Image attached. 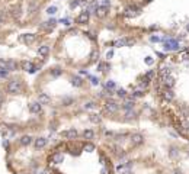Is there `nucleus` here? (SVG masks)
<instances>
[{"mask_svg": "<svg viewBox=\"0 0 189 174\" xmlns=\"http://www.w3.org/2000/svg\"><path fill=\"white\" fill-rule=\"evenodd\" d=\"M7 93H10V94H19V93L22 92V89H23V86H22V81L19 80H12L7 83Z\"/></svg>", "mask_w": 189, "mask_h": 174, "instance_id": "f257e3e1", "label": "nucleus"}, {"mask_svg": "<svg viewBox=\"0 0 189 174\" xmlns=\"http://www.w3.org/2000/svg\"><path fill=\"white\" fill-rule=\"evenodd\" d=\"M177 49H179L177 39H173V38L164 39V51H177Z\"/></svg>", "mask_w": 189, "mask_h": 174, "instance_id": "f03ea898", "label": "nucleus"}, {"mask_svg": "<svg viewBox=\"0 0 189 174\" xmlns=\"http://www.w3.org/2000/svg\"><path fill=\"white\" fill-rule=\"evenodd\" d=\"M20 67H22V70L28 71L29 74H34V73H36V71H38V67H36L34 63H31V61H22Z\"/></svg>", "mask_w": 189, "mask_h": 174, "instance_id": "7ed1b4c3", "label": "nucleus"}, {"mask_svg": "<svg viewBox=\"0 0 189 174\" xmlns=\"http://www.w3.org/2000/svg\"><path fill=\"white\" fill-rule=\"evenodd\" d=\"M89 17H90V12H89L87 9H84V10L76 17V22L79 23V25H86V23L89 22Z\"/></svg>", "mask_w": 189, "mask_h": 174, "instance_id": "20e7f679", "label": "nucleus"}, {"mask_svg": "<svg viewBox=\"0 0 189 174\" xmlns=\"http://www.w3.org/2000/svg\"><path fill=\"white\" fill-rule=\"evenodd\" d=\"M105 109H106L109 113H115V112H118L119 104L116 103L115 100H112V99H108L106 103H105Z\"/></svg>", "mask_w": 189, "mask_h": 174, "instance_id": "39448f33", "label": "nucleus"}, {"mask_svg": "<svg viewBox=\"0 0 189 174\" xmlns=\"http://www.w3.org/2000/svg\"><path fill=\"white\" fill-rule=\"evenodd\" d=\"M140 12H141L140 7L130 6V7H127V9L124 10V16L125 17H134V16H137V15H140Z\"/></svg>", "mask_w": 189, "mask_h": 174, "instance_id": "423d86ee", "label": "nucleus"}, {"mask_svg": "<svg viewBox=\"0 0 189 174\" xmlns=\"http://www.w3.org/2000/svg\"><path fill=\"white\" fill-rule=\"evenodd\" d=\"M161 83L166 89H172L175 86V78L172 77L170 74H166V75H161Z\"/></svg>", "mask_w": 189, "mask_h": 174, "instance_id": "0eeeda50", "label": "nucleus"}, {"mask_svg": "<svg viewBox=\"0 0 189 174\" xmlns=\"http://www.w3.org/2000/svg\"><path fill=\"white\" fill-rule=\"evenodd\" d=\"M77 131L74 129V128H71V129H67V131H64V132L61 133V136L63 138H65V139H68V141H73V139H76L77 138Z\"/></svg>", "mask_w": 189, "mask_h": 174, "instance_id": "6e6552de", "label": "nucleus"}, {"mask_svg": "<svg viewBox=\"0 0 189 174\" xmlns=\"http://www.w3.org/2000/svg\"><path fill=\"white\" fill-rule=\"evenodd\" d=\"M130 139H131L132 147H138V145H141L144 142V136H143L141 133H132Z\"/></svg>", "mask_w": 189, "mask_h": 174, "instance_id": "1a4fd4ad", "label": "nucleus"}, {"mask_svg": "<svg viewBox=\"0 0 189 174\" xmlns=\"http://www.w3.org/2000/svg\"><path fill=\"white\" fill-rule=\"evenodd\" d=\"M19 39L22 41L23 44L29 45V44H32V42L36 39V35H34V34H23V35H20V38H19Z\"/></svg>", "mask_w": 189, "mask_h": 174, "instance_id": "9d476101", "label": "nucleus"}, {"mask_svg": "<svg viewBox=\"0 0 189 174\" xmlns=\"http://www.w3.org/2000/svg\"><path fill=\"white\" fill-rule=\"evenodd\" d=\"M55 26H57V20H55V19H50V20H47V22H44L41 25V28L44 29V31H48V32L53 31Z\"/></svg>", "mask_w": 189, "mask_h": 174, "instance_id": "9b49d317", "label": "nucleus"}, {"mask_svg": "<svg viewBox=\"0 0 189 174\" xmlns=\"http://www.w3.org/2000/svg\"><path fill=\"white\" fill-rule=\"evenodd\" d=\"M41 109H42V104L39 103V102H32V103H29V112L31 113H34V115L41 113Z\"/></svg>", "mask_w": 189, "mask_h": 174, "instance_id": "f8f14e48", "label": "nucleus"}, {"mask_svg": "<svg viewBox=\"0 0 189 174\" xmlns=\"http://www.w3.org/2000/svg\"><path fill=\"white\" fill-rule=\"evenodd\" d=\"M50 160H51V162H54V164H61V162L64 161V155H63V152H54Z\"/></svg>", "mask_w": 189, "mask_h": 174, "instance_id": "ddd939ff", "label": "nucleus"}, {"mask_svg": "<svg viewBox=\"0 0 189 174\" xmlns=\"http://www.w3.org/2000/svg\"><path fill=\"white\" fill-rule=\"evenodd\" d=\"M108 10H109V7H103V6H98V9L94 10V15L98 17H105L108 15Z\"/></svg>", "mask_w": 189, "mask_h": 174, "instance_id": "4468645a", "label": "nucleus"}, {"mask_svg": "<svg viewBox=\"0 0 189 174\" xmlns=\"http://www.w3.org/2000/svg\"><path fill=\"white\" fill-rule=\"evenodd\" d=\"M134 104H135V100H134V97L125 99V102L122 103V109L130 110V109H132V107H134Z\"/></svg>", "mask_w": 189, "mask_h": 174, "instance_id": "2eb2a0df", "label": "nucleus"}, {"mask_svg": "<svg viewBox=\"0 0 189 174\" xmlns=\"http://www.w3.org/2000/svg\"><path fill=\"white\" fill-rule=\"evenodd\" d=\"M48 54H50V46L48 45H41L39 48H38V55L42 58L48 57Z\"/></svg>", "mask_w": 189, "mask_h": 174, "instance_id": "dca6fc26", "label": "nucleus"}, {"mask_svg": "<svg viewBox=\"0 0 189 174\" xmlns=\"http://www.w3.org/2000/svg\"><path fill=\"white\" fill-rule=\"evenodd\" d=\"M163 99H164L166 102H172L173 99H175V93L172 89H166L164 92H163Z\"/></svg>", "mask_w": 189, "mask_h": 174, "instance_id": "f3484780", "label": "nucleus"}, {"mask_svg": "<svg viewBox=\"0 0 189 174\" xmlns=\"http://www.w3.org/2000/svg\"><path fill=\"white\" fill-rule=\"evenodd\" d=\"M48 139L47 138H36L35 139V148L36 150H41V148H44L45 145H47Z\"/></svg>", "mask_w": 189, "mask_h": 174, "instance_id": "a211bd4d", "label": "nucleus"}, {"mask_svg": "<svg viewBox=\"0 0 189 174\" xmlns=\"http://www.w3.org/2000/svg\"><path fill=\"white\" fill-rule=\"evenodd\" d=\"M19 144L23 145V147H28L29 144H32V136H29V135H23L22 138L19 139Z\"/></svg>", "mask_w": 189, "mask_h": 174, "instance_id": "6ab92c4d", "label": "nucleus"}, {"mask_svg": "<svg viewBox=\"0 0 189 174\" xmlns=\"http://www.w3.org/2000/svg\"><path fill=\"white\" fill-rule=\"evenodd\" d=\"M10 15H12L15 19H19L20 15H22V12H20V6H15V7H12V9H10Z\"/></svg>", "mask_w": 189, "mask_h": 174, "instance_id": "aec40b11", "label": "nucleus"}, {"mask_svg": "<svg viewBox=\"0 0 189 174\" xmlns=\"http://www.w3.org/2000/svg\"><path fill=\"white\" fill-rule=\"evenodd\" d=\"M38 102H39L41 104H48L50 102H51V97L48 96L47 93H41V94H39V100H38Z\"/></svg>", "mask_w": 189, "mask_h": 174, "instance_id": "412c9836", "label": "nucleus"}, {"mask_svg": "<svg viewBox=\"0 0 189 174\" xmlns=\"http://www.w3.org/2000/svg\"><path fill=\"white\" fill-rule=\"evenodd\" d=\"M70 81H71V84H73L74 87H82L83 86V80L80 78V77H77V75H73Z\"/></svg>", "mask_w": 189, "mask_h": 174, "instance_id": "4be33fe9", "label": "nucleus"}, {"mask_svg": "<svg viewBox=\"0 0 189 174\" xmlns=\"http://www.w3.org/2000/svg\"><path fill=\"white\" fill-rule=\"evenodd\" d=\"M18 70V63L13 60H7V71H15Z\"/></svg>", "mask_w": 189, "mask_h": 174, "instance_id": "5701e85b", "label": "nucleus"}, {"mask_svg": "<svg viewBox=\"0 0 189 174\" xmlns=\"http://www.w3.org/2000/svg\"><path fill=\"white\" fill-rule=\"evenodd\" d=\"M83 136H84V139H92V138L94 136V132L92 131V129H84Z\"/></svg>", "mask_w": 189, "mask_h": 174, "instance_id": "b1692460", "label": "nucleus"}, {"mask_svg": "<svg viewBox=\"0 0 189 174\" xmlns=\"http://www.w3.org/2000/svg\"><path fill=\"white\" fill-rule=\"evenodd\" d=\"M89 119H90V122H93V123H99V122H101V116L96 115V113H90V115H89Z\"/></svg>", "mask_w": 189, "mask_h": 174, "instance_id": "393cba45", "label": "nucleus"}, {"mask_svg": "<svg viewBox=\"0 0 189 174\" xmlns=\"http://www.w3.org/2000/svg\"><path fill=\"white\" fill-rule=\"evenodd\" d=\"M135 116H137V112H135V110H132V109H130V110L125 112V118H127V119H134Z\"/></svg>", "mask_w": 189, "mask_h": 174, "instance_id": "a878e982", "label": "nucleus"}, {"mask_svg": "<svg viewBox=\"0 0 189 174\" xmlns=\"http://www.w3.org/2000/svg\"><path fill=\"white\" fill-rule=\"evenodd\" d=\"M61 74H63V70L60 68V67H55V68L51 70V75H53V77H58V75H61Z\"/></svg>", "mask_w": 189, "mask_h": 174, "instance_id": "bb28decb", "label": "nucleus"}, {"mask_svg": "<svg viewBox=\"0 0 189 174\" xmlns=\"http://www.w3.org/2000/svg\"><path fill=\"white\" fill-rule=\"evenodd\" d=\"M148 83H150V78H147V77L144 75L143 81L140 83V87H141V89H147V87H148Z\"/></svg>", "mask_w": 189, "mask_h": 174, "instance_id": "cd10ccee", "label": "nucleus"}, {"mask_svg": "<svg viewBox=\"0 0 189 174\" xmlns=\"http://www.w3.org/2000/svg\"><path fill=\"white\" fill-rule=\"evenodd\" d=\"M160 74H161V75L170 74V68H169L167 65H161V68H160Z\"/></svg>", "mask_w": 189, "mask_h": 174, "instance_id": "c85d7f7f", "label": "nucleus"}, {"mask_svg": "<svg viewBox=\"0 0 189 174\" xmlns=\"http://www.w3.org/2000/svg\"><path fill=\"white\" fill-rule=\"evenodd\" d=\"M83 150H84V151H87V152H93V151H94V145L89 142V144L84 145V148H83Z\"/></svg>", "mask_w": 189, "mask_h": 174, "instance_id": "c756f323", "label": "nucleus"}, {"mask_svg": "<svg viewBox=\"0 0 189 174\" xmlns=\"http://www.w3.org/2000/svg\"><path fill=\"white\" fill-rule=\"evenodd\" d=\"M73 102H74L73 97H64V99H63V106H70Z\"/></svg>", "mask_w": 189, "mask_h": 174, "instance_id": "7c9ffc66", "label": "nucleus"}, {"mask_svg": "<svg viewBox=\"0 0 189 174\" xmlns=\"http://www.w3.org/2000/svg\"><path fill=\"white\" fill-rule=\"evenodd\" d=\"M134 44H135L134 38H125V46H132Z\"/></svg>", "mask_w": 189, "mask_h": 174, "instance_id": "2f4dec72", "label": "nucleus"}, {"mask_svg": "<svg viewBox=\"0 0 189 174\" xmlns=\"http://www.w3.org/2000/svg\"><path fill=\"white\" fill-rule=\"evenodd\" d=\"M105 87H106V90H113V89H115V83H113L112 80H109V81H106Z\"/></svg>", "mask_w": 189, "mask_h": 174, "instance_id": "473e14b6", "label": "nucleus"}, {"mask_svg": "<svg viewBox=\"0 0 189 174\" xmlns=\"http://www.w3.org/2000/svg\"><path fill=\"white\" fill-rule=\"evenodd\" d=\"M47 13L48 15H55L57 13V6H50L47 9Z\"/></svg>", "mask_w": 189, "mask_h": 174, "instance_id": "72a5a7b5", "label": "nucleus"}, {"mask_svg": "<svg viewBox=\"0 0 189 174\" xmlns=\"http://www.w3.org/2000/svg\"><path fill=\"white\" fill-rule=\"evenodd\" d=\"M141 96H144V92L141 90V87H140L138 90H135V92L132 93V97H141Z\"/></svg>", "mask_w": 189, "mask_h": 174, "instance_id": "f704fd0d", "label": "nucleus"}, {"mask_svg": "<svg viewBox=\"0 0 189 174\" xmlns=\"http://www.w3.org/2000/svg\"><path fill=\"white\" fill-rule=\"evenodd\" d=\"M113 45H115V46H125V38L115 41V42H113Z\"/></svg>", "mask_w": 189, "mask_h": 174, "instance_id": "c9c22d12", "label": "nucleus"}, {"mask_svg": "<svg viewBox=\"0 0 189 174\" xmlns=\"http://www.w3.org/2000/svg\"><path fill=\"white\" fill-rule=\"evenodd\" d=\"M116 94H118L119 97H127V92H125L124 89H118V90H116Z\"/></svg>", "mask_w": 189, "mask_h": 174, "instance_id": "e433bc0d", "label": "nucleus"}, {"mask_svg": "<svg viewBox=\"0 0 189 174\" xmlns=\"http://www.w3.org/2000/svg\"><path fill=\"white\" fill-rule=\"evenodd\" d=\"M0 70H7V60H0Z\"/></svg>", "mask_w": 189, "mask_h": 174, "instance_id": "4c0bfd02", "label": "nucleus"}, {"mask_svg": "<svg viewBox=\"0 0 189 174\" xmlns=\"http://www.w3.org/2000/svg\"><path fill=\"white\" fill-rule=\"evenodd\" d=\"M94 106H96V103H94V102H89V103L84 104V109H93Z\"/></svg>", "mask_w": 189, "mask_h": 174, "instance_id": "58836bf2", "label": "nucleus"}, {"mask_svg": "<svg viewBox=\"0 0 189 174\" xmlns=\"http://www.w3.org/2000/svg\"><path fill=\"white\" fill-rule=\"evenodd\" d=\"M101 6H103V7H109V6H111V2H109V0H101Z\"/></svg>", "mask_w": 189, "mask_h": 174, "instance_id": "ea45409f", "label": "nucleus"}, {"mask_svg": "<svg viewBox=\"0 0 189 174\" xmlns=\"http://www.w3.org/2000/svg\"><path fill=\"white\" fill-rule=\"evenodd\" d=\"M176 154H177V150L175 148V147H172V148H170V157H172V158H175Z\"/></svg>", "mask_w": 189, "mask_h": 174, "instance_id": "a19ab883", "label": "nucleus"}, {"mask_svg": "<svg viewBox=\"0 0 189 174\" xmlns=\"http://www.w3.org/2000/svg\"><path fill=\"white\" fill-rule=\"evenodd\" d=\"M179 58H180V60H188V58H189V52H182V54L179 55Z\"/></svg>", "mask_w": 189, "mask_h": 174, "instance_id": "79ce46f5", "label": "nucleus"}, {"mask_svg": "<svg viewBox=\"0 0 189 174\" xmlns=\"http://www.w3.org/2000/svg\"><path fill=\"white\" fill-rule=\"evenodd\" d=\"M150 39H151V42H160V41H163L161 38H160V36H156V35H153V36H151Z\"/></svg>", "mask_w": 189, "mask_h": 174, "instance_id": "37998d69", "label": "nucleus"}, {"mask_svg": "<svg viewBox=\"0 0 189 174\" xmlns=\"http://www.w3.org/2000/svg\"><path fill=\"white\" fill-rule=\"evenodd\" d=\"M144 61H146V64H147V65H151V64L154 63V60L151 57H146V60H144Z\"/></svg>", "mask_w": 189, "mask_h": 174, "instance_id": "c03bdc74", "label": "nucleus"}, {"mask_svg": "<svg viewBox=\"0 0 189 174\" xmlns=\"http://www.w3.org/2000/svg\"><path fill=\"white\" fill-rule=\"evenodd\" d=\"M61 23H63V25H65V26H70V25H71V23H70V19H67V17L61 19Z\"/></svg>", "mask_w": 189, "mask_h": 174, "instance_id": "a18cd8bd", "label": "nucleus"}, {"mask_svg": "<svg viewBox=\"0 0 189 174\" xmlns=\"http://www.w3.org/2000/svg\"><path fill=\"white\" fill-rule=\"evenodd\" d=\"M146 77H147V78H153V77H154V71H153V70L147 71V73H146Z\"/></svg>", "mask_w": 189, "mask_h": 174, "instance_id": "49530a36", "label": "nucleus"}, {"mask_svg": "<svg viewBox=\"0 0 189 174\" xmlns=\"http://www.w3.org/2000/svg\"><path fill=\"white\" fill-rule=\"evenodd\" d=\"M90 81H92L93 86H98V84H99V80H98L96 77H90Z\"/></svg>", "mask_w": 189, "mask_h": 174, "instance_id": "de8ad7c7", "label": "nucleus"}, {"mask_svg": "<svg viewBox=\"0 0 189 174\" xmlns=\"http://www.w3.org/2000/svg\"><path fill=\"white\" fill-rule=\"evenodd\" d=\"M5 19H6L5 13H3V12H0V25H3V23H5Z\"/></svg>", "mask_w": 189, "mask_h": 174, "instance_id": "09e8293b", "label": "nucleus"}, {"mask_svg": "<svg viewBox=\"0 0 189 174\" xmlns=\"http://www.w3.org/2000/svg\"><path fill=\"white\" fill-rule=\"evenodd\" d=\"M7 73H9L7 70H0V77H2V78H3V77H7Z\"/></svg>", "mask_w": 189, "mask_h": 174, "instance_id": "8fccbe9b", "label": "nucleus"}, {"mask_svg": "<svg viewBox=\"0 0 189 174\" xmlns=\"http://www.w3.org/2000/svg\"><path fill=\"white\" fill-rule=\"evenodd\" d=\"M105 135H106L108 138H113V136H115V133L111 132V131H106V132H105Z\"/></svg>", "mask_w": 189, "mask_h": 174, "instance_id": "3c124183", "label": "nucleus"}, {"mask_svg": "<svg viewBox=\"0 0 189 174\" xmlns=\"http://www.w3.org/2000/svg\"><path fill=\"white\" fill-rule=\"evenodd\" d=\"M112 57H113V51L111 49V51H108V52H106V58L109 60V58H112Z\"/></svg>", "mask_w": 189, "mask_h": 174, "instance_id": "603ef678", "label": "nucleus"}, {"mask_svg": "<svg viewBox=\"0 0 189 174\" xmlns=\"http://www.w3.org/2000/svg\"><path fill=\"white\" fill-rule=\"evenodd\" d=\"M98 58H99V52L94 51L93 54H92V60H98Z\"/></svg>", "mask_w": 189, "mask_h": 174, "instance_id": "864d4df0", "label": "nucleus"}, {"mask_svg": "<svg viewBox=\"0 0 189 174\" xmlns=\"http://www.w3.org/2000/svg\"><path fill=\"white\" fill-rule=\"evenodd\" d=\"M121 174H131L130 168H125V170H122V171H121Z\"/></svg>", "mask_w": 189, "mask_h": 174, "instance_id": "5fc2aeb1", "label": "nucleus"}, {"mask_svg": "<svg viewBox=\"0 0 189 174\" xmlns=\"http://www.w3.org/2000/svg\"><path fill=\"white\" fill-rule=\"evenodd\" d=\"M101 164H105V157L101 155Z\"/></svg>", "mask_w": 189, "mask_h": 174, "instance_id": "6e6d98bb", "label": "nucleus"}, {"mask_svg": "<svg viewBox=\"0 0 189 174\" xmlns=\"http://www.w3.org/2000/svg\"><path fill=\"white\" fill-rule=\"evenodd\" d=\"M2 103H3V99L0 97V106H2Z\"/></svg>", "mask_w": 189, "mask_h": 174, "instance_id": "4d7b16f0", "label": "nucleus"}, {"mask_svg": "<svg viewBox=\"0 0 189 174\" xmlns=\"http://www.w3.org/2000/svg\"><path fill=\"white\" fill-rule=\"evenodd\" d=\"M186 29H188V32H189V23H188V26H186Z\"/></svg>", "mask_w": 189, "mask_h": 174, "instance_id": "13d9d810", "label": "nucleus"}, {"mask_svg": "<svg viewBox=\"0 0 189 174\" xmlns=\"http://www.w3.org/2000/svg\"><path fill=\"white\" fill-rule=\"evenodd\" d=\"M36 174H45V173H36Z\"/></svg>", "mask_w": 189, "mask_h": 174, "instance_id": "bf43d9fd", "label": "nucleus"}]
</instances>
